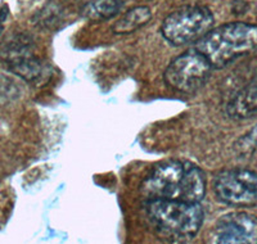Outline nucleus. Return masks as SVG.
Masks as SVG:
<instances>
[{
    "instance_id": "1",
    "label": "nucleus",
    "mask_w": 257,
    "mask_h": 244,
    "mask_svg": "<svg viewBox=\"0 0 257 244\" xmlns=\"http://www.w3.org/2000/svg\"><path fill=\"white\" fill-rule=\"evenodd\" d=\"M148 201L175 199L199 203L206 194L205 172L187 161H167L156 166L142 185Z\"/></svg>"
},
{
    "instance_id": "2",
    "label": "nucleus",
    "mask_w": 257,
    "mask_h": 244,
    "mask_svg": "<svg viewBox=\"0 0 257 244\" xmlns=\"http://www.w3.org/2000/svg\"><path fill=\"white\" fill-rule=\"evenodd\" d=\"M194 49L212 68H224L238 58L257 53V26L244 22L222 25L206 34Z\"/></svg>"
},
{
    "instance_id": "3",
    "label": "nucleus",
    "mask_w": 257,
    "mask_h": 244,
    "mask_svg": "<svg viewBox=\"0 0 257 244\" xmlns=\"http://www.w3.org/2000/svg\"><path fill=\"white\" fill-rule=\"evenodd\" d=\"M147 215L161 238L174 243H185L198 234L205 212L201 203L155 199L147 203Z\"/></svg>"
},
{
    "instance_id": "4",
    "label": "nucleus",
    "mask_w": 257,
    "mask_h": 244,
    "mask_svg": "<svg viewBox=\"0 0 257 244\" xmlns=\"http://www.w3.org/2000/svg\"><path fill=\"white\" fill-rule=\"evenodd\" d=\"M212 13L201 6H188L170 13L162 22L161 34L170 44L180 47L196 44L213 29Z\"/></svg>"
},
{
    "instance_id": "5",
    "label": "nucleus",
    "mask_w": 257,
    "mask_h": 244,
    "mask_svg": "<svg viewBox=\"0 0 257 244\" xmlns=\"http://www.w3.org/2000/svg\"><path fill=\"white\" fill-rule=\"evenodd\" d=\"M211 71L210 62L198 50L193 49L171 61L164 73V80L174 90L193 94L207 82Z\"/></svg>"
},
{
    "instance_id": "6",
    "label": "nucleus",
    "mask_w": 257,
    "mask_h": 244,
    "mask_svg": "<svg viewBox=\"0 0 257 244\" xmlns=\"http://www.w3.org/2000/svg\"><path fill=\"white\" fill-rule=\"evenodd\" d=\"M213 190L217 199L228 206L257 207V172L245 169L220 172L213 181Z\"/></svg>"
},
{
    "instance_id": "7",
    "label": "nucleus",
    "mask_w": 257,
    "mask_h": 244,
    "mask_svg": "<svg viewBox=\"0 0 257 244\" xmlns=\"http://www.w3.org/2000/svg\"><path fill=\"white\" fill-rule=\"evenodd\" d=\"M212 241L219 244H257V217L247 212H230L216 221Z\"/></svg>"
},
{
    "instance_id": "8",
    "label": "nucleus",
    "mask_w": 257,
    "mask_h": 244,
    "mask_svg": "<svg viewBox=\"0 0 257 244\" xmlns=\"http://www.w3.org/2000/svg\"><path fill=\"white\" fill-rule=\"evenodd\" d=\"M4 54L7 64L16 75L30 81L38 79L41 72V66L38 59L32 55L27 44L13 43L7 48Z\"/></svg>"
},
{
    "instance_id": "9",
    "label": "nucleus",
    "mask_w": 257,
    "mask_h": 244,
    "mask_svg": "<svg viewBox=\"0 0 257 244\" xmlns=\"http://www.w3.org/2000/svg\"><path fill=\"white\" fill-rule=\"evenodd\" d=\"M152 18V11L148 7H135L114 22L112 31L118 35H126L146 26Z\"/></svg>"
},
{
    "instance_id": "10",
    "label": "nucleus",
    "mask_w": 257,
    "mask_h": 244,
    "mask_svg": "<svg viewBox=\"0 0 257 244\" xmlns=\"http://www.w3.org/2000/svg\"><path fill=\"white\" fill-rule=\"evenodd\" d=\"M228 112L235 118L253 116L257 112V84H252L237 94L228 105Z\"/></svg>"
},
{
    "instance_id": "11",
    "label": "nucleus",
    "mask_w": 257,
    "mask_h": 244,
    "mask_svg": "<svg viewBox=\"0 0 257 244\" xmlns=\"http://www.w3.org/2000/svg\"><path fill=\"white\" fill-rule=\"evenodd\" d=\"M122 0H96L84 9L85 16L90 20H109L121 12Z\"/></svg>"
},
{
    "instance_id": "12",
    "label": "nucleus",
    "mask_w": 257,
    "mask_h": 244,
    "mask_svg": "<svg viewBox=\"0 0 257 244\" xmlns=\"http://www.w3.org/2000/svg\"><path fill=\"white\" fill-rule=\"evenodd\" d=\"M238 148L243 152V153H251L257 149V126H254L248 134L244 138L239 140L237 144Z\"/></svg>"
}]
</instances>
